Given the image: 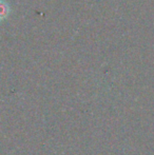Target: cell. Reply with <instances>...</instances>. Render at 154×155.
Returning a JSON list of instances; mask_svg holds the SVG:
<instances>
[{
  "label": "cell",
  "instance_id": "obj_1",
  "mask_svg": "<svg viewBox=\"0 0 154 155\" xmlns=\"http://www.w3.org/2000/svg\"><path fill=\"white\" fill-rule=\"evenodd\" d=\"M8 13H10V6L8 2L4 0H0V21L5 19L8 16Z\"/></svg>",
  "mask_w": 154,
  "mask_h": 155
}]
</instances>
